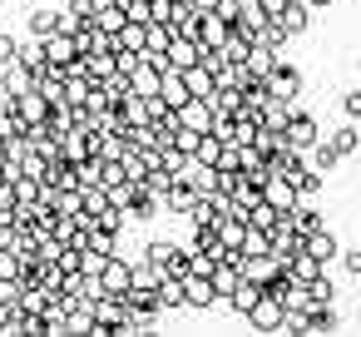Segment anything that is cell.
<instances>
[{
  "label": "cell",
  "instance_id": "obj_34",
  "mask_svg": "<svg viewBox=\"0 0 361 337\" xmlns=\"http://www.w3.org/2000/svg\"><path fill=\"white\" fill-rule=\"evenodd\" d=\"M99 6V0H65V11H75V16H90Z\"/></svg>",
  "mask_w": 361,
  "mask_h": 337
},
{
  "label": "cell",
  "instance_id": "obj_7",
  "mask_svg": "<svg viewBox=\"0 0 361 337\" xmlns=\"http://www.w3.org/2000/svg\"><path fill=\"white\" fill-rule=\"evenodd\" d=\"M331 332H341V317H336V307H331V302H322V307H307V317H302V337H331Z\"/></svg>",
  "mask_w": 361,
  "mask_h": 337
},
{
  "label": "cell",
  "instance_id": "obj_22",
  "mask_svg": "<svg viewBox=\"0 0 361 337\" xmlns=\"http://www.w3.org/2000/svg\"><path fill=\"white\" fill-rule=\"evenodd\" d=\"M16 65H25L30 75H40L45 70V50H40V40L30 35V40H16Z\"/></svg>",
  "mask_w": 361,
  "mask_h": 337
},
{
  "label": "cell",
  "instance_id": "obj_29",
  "mask_svg": "<svg viewBox=\"0 0 361 337\" xmlns=\"http://www.w3.org/2000/svg\"><path fill=\"white\" fill-rule=\"evenodd\" d=\"M94 223H99V228H109V233H119V238H124V223H129V213H124V208H114V203H109V208H104V213H99V218H94Z\"/></svg>",
  "mask_w": 361,
  "mask_h": 337
},
{
  "label": "cell",
  "instance_id": "obj_17",
  "mask_svg": "<svg viewBox=\"0 0 361 337\" xmlns=\"http://www.w3.org/2000/svg\"><path fill=\"white\" fill-rule=\"evenodd\" d=\"M159 80H164V70H154L149 60H139V65L129 70V90H134V95H159Z\"/></svg>",
  "mask_w": 361,
  "mask_h": 337
},
{
  "label": "cell",
  "instance_id": "obj_6",
  "mask_svg": "<svg viewBox=\"0 0 361 337\" xmlns=\"http://www.w3.org/2000/svg\"><path fill=\"white\" fill-rule=\"evenodd\" d=\"M40 50H45V65H60V70L80 60V45H75V35H70V30L45 35V40H40Z\"/></svg>",
  "mask_w": 361,
  "mask_h": 337
},
{
  "label": "cell",
  "instance_id": "obj_9",
  "mask_svg": "<svg viewBox=\"0 0 361 337\" xmlns=\"http://www.w3.org/2000/svg\"><path fill=\"white\" fill-rule=\"evenodd\" d=\"M25 30L35 35V40H45V35H55L60 30V6H55V0H40V6L25 16Z\"/></svg>",
  "mask_w": 361,
  "mask_h": 337
},
{
  "label": "cell",
  "instance_id": "obj_36",
  "mask_svg": "<svg viewBox=\"0 0 361 337\" xmlns=\"http://www.w3.org/2000/svg\"><path fill=\"white\" fill-rule=\"evenodd\" d=\"M307 6H312V11H326V6H331V0H307Z\"/></svg>",
  "mask_w": 361,
  "mask_h": 337
},
{
  "label": "cell",
  "instance_id": "obj_16",
  "mask_svg": "<svg viewBox=\"0 0 361 337\" xmlns=\"http://www.w3.org/2000/svg\"><path fill=\"white\" fill-rule=\"evenodd\" d=\"M154 302H159V312H178V307H183V278L164 273L159 288H154Z\"/></svg>",
  "mask_w": 361,
  "mask_h": 337
},
{
  "label": "cell",
  "instance_id": "obj_32",
  "mask_svg": "<svg viewBox=\"0 0 361 337\" xmlns=\"http://www.w3.org/2000/svg\"><path fill=\"white\" fill-rule=\"evenodd\" d=\"M6 65H16V35L0 30V70H6Z\"/></svg>",
  "mask_w": 361,
  "mask_h": 337
},
{
  "label": "cell",
  "instance_id": "obj_3",
  "mask_svg": "<svg viewBox=\"0 0 361 337\" xmlns=\"http://www.w3.org/2000/svg\"><path fill=\"white\" fill-rule=\"evenodd\" d=\"M262 85H267L272 100H297V95H302V70L287 65V60H277V65L262 75Z\"/></svg>",
  "mask_w": 361,
  "mask_h": 337
},
{
  "label": "cell",
  "instance_id": "obj_23",
  "mask_svg": "<svg viewBox=\"0 0 361 337\" xmlns=\"http://www.w3.org/2000/svg\"><path fill=\"white\" fill-rule=\"evenodd\" d=\"M307 154H312V164H307V169H317V174H331V169H341V154L326 144V134H322V139H317Z\"/></svg>",
  "mask_w": 361,
  "mask_h": 337
},
{
  "label": "cell",
  "instance_id": "obj_24",
  "mask_svg": "<svg viewBox=\"0 0 361 337\" xmlns=\"http://www.w3.org/2000/svg\"><path fill=\"white\" fill-rule=\"evenodd\" d=\"M114 50L144 55V25H139V20H124V30H114Z\"/></svg>",
  "mask_w": 361,
  "mask_h": 337
},
{
  "label": "cell",
  "instance_id": "obj_31",
  "mask_svg": "<svg viewBox=\"0 0 361 337\" xmlns=\"http://www.w3.org/2000/svg\"><path fill=\"white\" fill-rule=\"evenodd\" d=\"M341 114L361 124V90H346V95H341Z\"/></svg>",
  "mask_w": 361,
  "mask_h": 337
},
{
  "label": "cell",
  "instance_id": "obj_4",
  "mask_svg": "<svg viewBox=\"0 0 361 337\" xmlns=\"http://www.w3.org/2000/svg\"><path fill=\"white\" fill-rule=\"evenodd\" d=\"M129 263H134V258H124V253H109V258H104V268L94 273L99 292H114V297H119V292L129 288Z\"/></svg>",
  "mask_w": 361,
  "mask_h": 337
},
{
  "label": "cell",
  "instance_id": "obj_12",
  "mask_svg": "<svg viewBox=\"0 0 361 337\" xmlns=\"http://www.w3.org/2000/svg\"><path fill=\"white\" fill-rule=\"evenodd\" d=\"M164 60H169V70H188V65H198V40L173 35V40L164 45Z\"/></svg>",
  "mask_w": 361,
  "mask_h": 337
},
{
  "label": "cell",
  "instance_id": "obj_38",
  "mask_svg": "<svg viewBox=\"0 0 361 337\" xmlns=\"http://www.w3.org/2000/svg\"><path fill=\"white\" fill-rule=\"evenodd\" d=\"M169 6H188V0H169Z\"/></svg>",
  "mask_w": 361,
  "mask_h": 337
},
{
  "label": "cell",
  "instance_id": "obj_28",
  "mask_svg": "<svg viewBox=\"0 0 361 337\" xmlns=\"http://www.w3.org/2000/svg\"><path fill=\"white\" fill-rule=\"evenodd\" d=\"M11 184H16V203H35V199H40V179H30V174H16Z\"/></svg>",
  "mask_w": 361,
  "mask_h": 337
},
{
  "label": "cell",
  "instance_id": "obj_1",
  "mask_svg": "<svg viewBox=\"0 0 361 337\" xmlns=\"http://www.w3.org/2000/svg\"><path fill=\"white\" fill-rule=\"evenodd\" d=\"M282 139H287L292 149H302V154H307V149H312V144L322 139V124H317V119H312V114H307V110L297 105V110L287 114V124H282Z\"/></svg>",
  "mask_w": 361,
  "mask_h": 337
},
{
  "label": "cell",
  "instance_id": "obj_26",
  "mask_svg": "<svg viewBox=\"0 0 361 337\" xmlns=\"http://www.w3.org/2000/svg\"><path fill=\"white\" fill-rule=\"evenodd\" d=\"M243 218H247V223H252V228H262V233H267V228H277V223H282V213H277V208H272V203H262V199H257V203H252V208H247V213H243Z\"/></svg>",
  "mask_w": 361,
  "mask_h": 337
},
{
  "label": "cell",
  "instance_id": "obj_25",
  "mask_svg": "<svg viewBox=\"0 0 361 337\" xmlns=\"http://www.w3.org/2000/svg\"><path fill=\"white\" fill-rule=\"evenodd\" d=\"M247 45H252V35H243V30H228V40H223L218 50H223V60H228V65H243V60H247Z\"/></svg>",
  "mask_w": 361,
  "mask_h": 337
},
{
  "label": "cell",
  "instance_id": "obj_13",
  "mask_svg": "<svg viewBox=\"0 0 361 337\" xmlns=\"http://www.w3.org/2000/svg\"><path fill=\"white\" fill-rule=\"evenodd\" d=\"M262 203H272L277 213H287V208L297 203V189H292L287 179H277V174H267V179H262Z\"/></svg>",
  "mask_w": 361,
  "mask_h": 337
},
{
  "label": "cell",
  "instance_id": "obj_19",
  "mask_svg": "<svg viewBox=\"0 0 361 337\" xmlns=\"http://www.w3.org/2000/svg\"><path fill=\"white\" fill-rule=\"evenodd\" d=\"M159 95H164V105H169V110H178V105H188V100H193L178 70H164V80H159Z\"/></svg>",
  "mask_w": 361,
  "mask_h": 337
},
{
  "label": "cell",
  "instance_id": "obj_2",
  "mask_svg": "<svg viewBox=\"0 0 361 337\" xmlns=\"http://www.w3.org/2000/svg\"><path fill=\"white\" fill-rule=\"evenodd\" d=\"M243 317H247V327H252V332H282V322H287V307H282L272 292H262V297H257V302H252Z\"/></svg>",
  "mask_w": 361,
  "mask_h": 337
},
{
  "label": "cell",
  "instance_id": "obj_15",
  "mask_svg": "<svg viewBox=\"0 0 361 337\" xmlns=\"http://www.w3.org/2000/svg\"><path fill=\"white\" fill-rule=\"evenodd\" d=\"M326 144H331V149H336L341 159L361 154V124H356V119H346L341 129H331V134H326Z\"/></svg>",
  "mask_w": 361,
  "mask_h": 337
},
{
  "label": "cell",
  "instance_id": "obj_11",
  "mask_svg": "<svg viewBox=\"0 0 361 337\" xmlns=\"http://www.w3.org/2000/svg\"><path fill=\"white\" fill-rule=\"evenodd\" d=\"M302 248H307L312 258H322V263H336V258H341V238H336L331 228H317V233H307V238H302Z\"/></svg>",
  "mask_w": 361,
  "mask_h": 337
},
{
  "label": "cell",
  "instance_id": "obj_5",
  "mask_svg": "<svg viewBox=\"0 0 361 337\" xmlns=\"http://www.w3.org/2000/svg\"><path fill=\"white\" fill-rule=\"evenodd\" d=\"M272 25L292 40V35H302V30L312 25V6H307V0H282V11L272 16Z\"/></svg>",
  "mask_w": 361,
  "mask_h": 337
},
{
  "label": "cell",
  "instance_id": "obj_18",
  "mask_svg": "<svg viewBox=\"0 0 361 337\" xmlns=\"http://www.w3.org/2000/svg\"><path fill=\"white\" fill-rule=\"evenodd\" d=\"M178 75H183V85H188V95H193V100H213L218 80H213L203 65H188V70H178Z\"/></svg>",
  "mask_w": 361,
  "mask_h": 337
},
{
  "label": "cell",
  "instance_id": "obj_39",
  "mask_svg": "<svg viewBox=\"0 0 361 337\" xmlns=\"http://www.w3.org/2000/svg\"><path fill=\"white\" fill-rule=\"evenodd\" d=\"M356 283H361V278H356Z\"/></svg>",
  "mask_w": 361,
  "mask_h": 337
},
{
  "label": "cell",
  "instance_id": "obj_14",
  "mask_svg": "<svg viewBox=\"0 0 361 337\" xmlns=\"http://www.w3.org/2000/svg\"><path fill=\"white\" fill-rule=\"evenodd\" d=\"M25 90H35V75L25 65H6V70H0V100H16Z\"/></svg>",
  "mask_w": 361,
  "mask_h": 337
},
{
  "label": "cell",
  "instance_id": "obj_35",
  "mask_svg": "<svg viewBox=\"0 0 361 337\" xmlns=\"http://www.w3.org/2000/svg\"><path fill=\"white\" fill-rule=\"evenodd\" d=\"M257 6H262L267 16H277V11H282V0H257Z\"/></svg>",
  "mask_w": 361,
  "mask_h": 337
},
{
  "label": "cell",
  "instance_id": "obj_21",
  "mask_svg": "<svg viewBox=\"0 0 361 337\" xmlns=\"http://www.w3.org/2000/svg\"><path fill=\"white\" fill-rule=\"evenodd\" d=\"M257 297H262V283H252V278H238V288L228 292V307H233V312L243 317V312H247V307H252Z\"/></svg>",
  "mask_w": 361,
  "mask_h": 337
},
{
  "label": "cell",
  "instance_id": "obj_8",
  "mask_svg": "<svg viewBox=\"0 0 361 337\" xmlns=\"http://www.w3.org/2000/svg\"><path fill=\"white\" fill-rule=\"evenodd\" d=\"M213 302H218V292H213L208 273H188V278H183V307H198V312H208Z\"/></svg>",
  "mask_w": 361,
  "mask_h": 337
},
{
  "label": "cell",
  "instance_id": "obj_20",
  "mask_svg": "<svg viewBox=\"0 0 361 337\" xmlns=\"http://www.w3.org/2000/svg\"><path fill=\"white\" fill-rule=\"evenodd\" d=\"M178 124H188V129H208V124H213V105H208V100H188V105H178Z\"/></svg>",
  "mask_w": 361,
  "mask_h": 337
},
{
  "label": "cell",
  "instance_id": "obj_27",
  "mask_svg": "<svg viewBox=\"0 0 361 337\" xmlns=\"http://www.w3.org/2000/svg\"><path fill=\"white\" fill-rule=\"evenodd\" d=\"M252 40H257V45H267V50H277V55H287V35H282L272 20H267L262 30H252Z\"/></svg>",
  "mask_w": 361,
  "mask_h": 337
},
{
  "label": "cell",
  "instance_id": "obj_30",
  "mask_svg": "<svg viewBox=\"0 0 361 337\" xmlns=\"http://www.w3.org/2000/svg\"><path fill=\"white\" fill-rule=\"evenodd\" d=\"M0 278H20V253L16 248H0Z\"/></svg>",
  "mask_w": 361,
  "mask_h": 337
},
{
  "label": "cell",
  "instance_id": "obj_37",
  "mask_svg": "<svg viewBox=\"0 0 361 337\" xmlns=\"http://www.w3.org/2000/svg\"><path fill=\"white\" fill-rule=\"evenodd\" d=\"M0 164H6V139H0Z\"/></svg>",
  "mask_w": 361,
  "mask_h": 337
},
{
  "label": "cell",
  "instance_id": "obj_10",
  "mask_svg": "<svg viewBox=\"0 0 361 337\" xmlns=\"http://www.w3.org/2000/svg\"><path fill=\"white\" fill-rule=\"evenodd\" d=\"M11 105H16V114H20L25 124H45V119H50V100H45L40 90H25V95H16Z\"/></svg>",
  "mask_w": 361,
  "mask_h": 337
},
{
  "label": "cell",
  "instance_id": "obj_33",
  "mask_svg": "<svg viewBox=\"0 0 361 337\" xmlns=\"http://www.w3.org/2000/svg\"><path fill=\"white\" fill-rule=\"evenodd\" d=\"M341 263H346L351 278H361V248H341Z\"/></svg>",
  "mask_w": 361,
  "mask_h": 337
}]
</instances>
